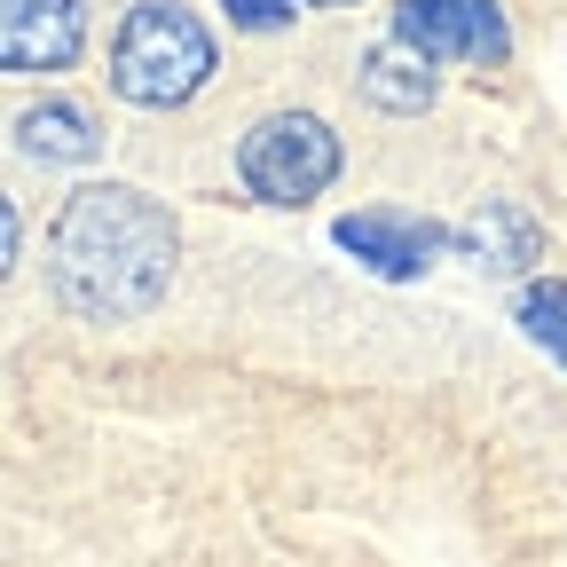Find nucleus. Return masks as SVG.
<instances>
[{
    "label": "nucleus",
    "mask_w": 567,
    "mask_h": 567,
    "mask_svg": "<svg viewBox=\"0 0 567 567\" xmlns=\"http://www.w3.org/2000/svg\"><path fill=\"white\" fill-rule=\"evenodd\" d=\"M48 276L71 316L126 323L142 308H158L166 276H174V221L166 205H151L126 182H87L55 213L48 237Z\"/></svg>",
    "instance_id": "f257e3e1"
},
{
    "label": "nucleus",
    "mask_w": 567,
    "mask_h": 567,
    "mask_svg": "<svg viewBox=\"0 0 567 567\" xmlns=\"http://www.w3.org/2000/svg\"><path fill=\"white\" fill-rule=\"evenodd\" d=\"M213 80V40L174 0H142L111 40V87L142 111H174Z\"/></svg>",
    "instance_id": "f03ea898"
},
{
    "label": "nucleus",
    "mask_w": 567,
    "mask_h": 567,
    "mask_svg": "<svg viewBox=\"0 0 567 567\" xmlns=\"http://www.w3.org/2000/svg\"><path fill=\"white\" fill-rule=\"evenodd\" d=\"M237 174L252 197L268 205H308L331 174H339V134L308 111H276L245 134V151H237Z\"/></svg>",
    "instance_id": "7ed1b4c3"
},
{
    "label": "nucleus",
    "mask_w": 567,
    "mask_h": 567,
    "mask_svg": "<svg viewBox=\"0 0 567 567\" xmlns=\"http://www.w3.org/2000/svg\"><path fill=\"white\" fill-rule=\"evenodd\" d=\"M394 32L425 63H505V48H513L496 0H402Z\"/></svg>",
    "instance_id": "20e7f679"
},
{
    "label": "nucleus",
    "mask_w": 567,
    "mask_h": 567,
    "mask_svg": "<svg viewBox=\"0 0 567 567\" xmlns=\"http://www.w3.org/2000/svg\"><path fill=\"white\" fill-rule=\"evenodd\" d=\"M80 0H0V63L9 71H63L80 55Z\"/></svg>",
    "instance_id": "39448f33"
},
{
    "label": "nucleus",
    "mask_w": 567,
    "mask_h": 567,
    "mask_svg": "<svg viewBox=\"0 0 567 567\" xmlns=\"http://www.w3.org/2000/svg\"><path fill=\"white\" fill-rule=\"evenodd\" d=\"M339 245L354 260H371L379 276H417V268H434V252L450 245L434 221H417V213H347L339 221Z\"/></svg>",
    "instance_id": "423d86ee"
},
{
    "label": "nucleus",
    "mask_w": 567,
    "mask_h": 567,
    "mask_svg": "<svg viewBox=\"0 0 567 567\" xmlns=\"http://www.w3.org/2000/svg\"><path fill=\"white\" fill-rule=\"evenodd\" d=\"M457 252H465L473 268H488V276H520V268L544 252V229H536V213H528V205L488 197L473 221L457 229Z\"/></svg>",
    "instance_id": "0eeeda50"
},
{
    "label": "nucleus",
    "mask_w": 567,
    "mask_h": 567,
    "mask_svg": "<svg viewBox=\"0 0 567 567\" xmlns=\"http://www.w3.org/2000/svg\"><path fill=\"white\" fill-rule=\"evenodd\" d=\"M17 142L32 158H55V166H80V158H95V118L80 111V103H63V95H48V103H32L24 118H17Z\"/></svg>",
    "instance_id": "6e6552de"
},
{
    "label": "nucleus",
    "mask_w": 567,
    "mask_h": 567,
    "mask_svg": "<svg viewBox=\"0 0 567 567\" xmlns=\"http://www.w3.org/2000/svg\"><path fill=\"white\" fill-rule=\"evenodd\" d=\"M363 95L379 111H425L434 103V71H425L417 48H371L363 55Z\"/></svg>",
    "instance_id": "1a4fd4ad"
},
{
    "label": "nucleus",
    "mask_w": 567,
    "mask_h": 567,
    "mask_svg": "<svg viewBox=\"0 0 567 567\" xmlns=\"http://www.w3.org/2000/svg\"><path fill=\"white\" fill-rule=\"evenodd\" d=\"M520 323H528V339L544 354L567 363V284H528V292H520Z\"/></svg>",
    "instance_id": "9d476101"
},
{
    "label": "nucleus",
    "mask_w": 567,
    "mask_h": 567,
    "mask_svg": "<svg viewBox=\"0 0 567 567\" xmlns=\"http://www.w3.org/2000/svg\"><path fill=\"white\" fill-rule=\"evenodd\" d=\"M229 17L245 32H276V24H292V0H229Z\"/></svg>",
    "instance_id": "9b49d317"
},
{
    "label": "nucleus",
    "mask_w": 567,
    "mask_h": 567,
    "mask_svg": "<svg viewBox=\"0 0 567 567\" xmlns=\"http://www.w3.org/2000/svg\"><path fill=\"white\" fill-rule=\"evenodd\" d=\"M0 252H9V268L24 260V229H17V205H9V221H0Z\"/></svg>",
    "instance_id": "f8f14e48"
}]
</instances>
